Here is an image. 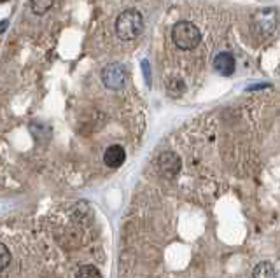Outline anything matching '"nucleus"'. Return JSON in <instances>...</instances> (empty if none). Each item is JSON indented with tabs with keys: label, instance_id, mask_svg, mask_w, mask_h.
Wrapping results in <instances>:
<instances>
[{
	"label": "nucleus",
	"instance_id": "nucleus-4",
	"mask_svg": "<svg viewBox=\"0 0 280 278\" xmlns=\"http://www.w3.org/2000/svg\"><path fill=\"white\" fill-rule=\"evenodd\" d=\"M277 21H279V14L275 9H263L254 16V30L261 37H268L275 32Z\"/></svg>",
	"mask_w": 280,
	"mask_h": 278
},
{
	"label": "nucleus",
	"instance_id": "nucleus-2",
	"mask_svg": "<svg viewBox=\"0 0 280 278\" xmlns=\"http://www.w3.org/2000/svg\"><path fill=\"white\" fill-rule=\"evenodd\" d=\"M172 40L180 49H194L201 42V32L194 23L179 21L172 26Z\"/></svg>",
	"mask_w": 280,
	"mask_h": 278
},
{
	"label": "nucleus",
	"instance_id": "nucleus-14",
	"mask_svg": "<svg viewBox=\"0 0 280 278\" xmlns=\"http://www.w3.org/2000/svg\"><path fill=\"white\" fill-rule=\"evenodd\" d=\"M7 25H9L7 19H4V21H0V33H4V32H5V28H7Z\"/></svg>",
	"mask_w": 280,
	"mask_h": 278
},
{
	"label": "nucleus",
	"instance_id": "nucleus-7",
	"mask_svg": "<svg viewBox=\"0 0 280 278\" xmlns=\"http://www.w3.org/2000/svg\"><path fill=\"white\" fill-rule=\"evenodd\" d=\"M126 159V152L121 145H111L104 152V163L111 168H119Z\"/></svg>",
	"mask_w": 280,
	"mask_h": 278
},
{
	"label": "nucleus",
	"instance_id": "nucleus-6",
	"mask_svg": "<svg viewBox=\"0 0 280 278\" xmlns=\"http://www.w3.org/2000/svg\"><path fill=\"white\" fill-rule=\"evenodd\" d=\"M235 67H237V63H235V58L231 53H219L214 58V68H216L217 74L224 75V77L233 74Z\"/></svg>",
	"mask_w": 280,
	"mask_h": 278
},
{
	"label": "nucleus",
	"instance_id": "nucleus-11",
	"mask_svg": "<svg viewBox=\"0 0 280 278\" xmlns=\"http://www.w3.org/2000/svg\"><path fill=\"white\" fill-rule=\"evenodd\" d=\"M51 5H53L51 0H33V2H30V7L35 14H44Z\"/></svg>",
	"mask_w": 280,
	"mask_h": 278
},
{
	"label": "nucleus",
	"instance_id": "nucleus-10",
	"mask_svg": "<svg viewBox=\"0 0 280 278\" xmlns=\"http://www.w3.org/2000/svg\"><path fill=\"white\" fill-rule=\"evenodd\" d=\"M76 278H102V273L98 271V268L91 266V264H84L79 268Z\"/></svg>",
	"mask_w": 280,
	"mask_h": 278
},
{
	"label": "nucleus",
	"instance_id": "nucleus-5",
	"mask_svg": "<svg viewBox=\"0 0 280 278\" xmlns=\"http://www.w3.org/2000/svg\"><path fill=\"white\" fill-rule=\"evenodd\" d=\"M158 170L159 173L166 175V177H173L177 171L180 170V159L177 154L173 152H163L158 157Z\"/></svg>",
	"mask_w": 280,
	"mask_h": 278
},
{
	"label": "nucleus",
	"instance_id": "nucleus-12",
	"mask_svg": "<svg viewBox=\"0 0 280 278\" xmlns=\"http://www.w3.org/2000/svg\"><path fill=\"white\" fill-rule=\"evenodd\" d=\"M9 263H11V252H9V249L4 243H0V271L5 270Z\"/></svg>",
	"mask_w": 280,
	"mask_h": 278
},
{
	"label": "nucleus",
	"instance_id": "nucleus-13",
	"mask_svg": "<svg viewBox=\"0 0 280 278\" xmlns=\"http://www.w3.org/2000/svg\"><path fill=\"white\" fill-rule=\"evenodd\" d=\"M142 68H144V72H145V81H147V84H151V77H149V63H147V61H142Z\"/></svg>",
	"mask_w": 280,
	"mask_h": 278
},
{
	"label": "nucleus",
	"instance_id": "nucleus-1",
	"mask_svg": "<svg viewBox=\"0 0 280 278\" xmlns=\"http://www.w3.org/2000/svg\"><path fill=\"white\" fill-rule=\"evenodd\" d=\"M144 28V16L137 9H126L116 19V33L121 40H135Z\"/></svg>",
	"mask_w": 280,
	"mask_h": 278
},
{
	"label": "nucleus",
	"instance_id": "nucleus-3",
	"mask_svg": "<svg viewBox=\"0 0 280 278\" xmlns=\"http://www.w3.org/2000/svg\"><path fill=\"white\" fill-rule=\"evenodd\" d=\"M102 81L109 89H121L128 81V70L121 63H111L102 70Z\"/></svg>",
	"mask_w": 280,
	"mask_h": 278
},
{
	"label": "nucleus",
	"instance_id": "nucleus-8",
	"mask_svg": "<svg viewBox=\"0 0 280 278\" xmlns=\"http://www.w3.org/2000/svg\"><path fill=\"white\" fill-rule=\"evenodd\" d=\"M252 278H277L275 266L268 261H263L252 270Z\"/></svg>",
	"mask_w": 280,
	"mask_h": 278
},
{
	"label": "nucleus",
	"instance_id": "nucleus-15",
	"mask_svg": "<svg viewBox=\"0 0 280 278\" xmlns=\"http://www.w3.org/2000/svg\"><path fill=\"white\" fill-rule=\"evenodd\" d=\"M263 88H268V84H259V86H249V91H254V89H263Z\"/></svg>",
	"mask_w": 280,
	"mask_h": 278
},
{
	"label": "nucleus",
	"instance_id": "nucleus-9",
	"mask_svg": "<svg viewBox=\"0 0 280 278\" xmlns=\"http://www.w3.org/2000/svg\"><path fill=\"white\" fill-rule=\"evenodd\" d=\"M166 93H168L172 98L182 97L184 93H186V82H184L182 79H179V77L170 79V81L166 82Z\"/></svg>",
	"mask_w": 280,
	"mask_h": 278
}]
</instances>
